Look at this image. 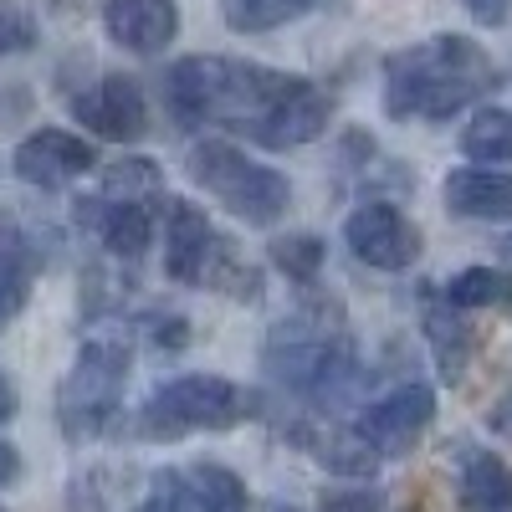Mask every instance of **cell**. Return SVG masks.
I'll return each mask as SVG.
<instances>
[{
    "mask_svg": "<svg viewBox=\"0 0 512 512\" xmlns=\"http://www.w3.org/2000/svg\"><path fill=\"white\" fill-rule=\"evenodd\" d=\"M164 103L180 128L216 123L262 149H297L313 144L328 118L333 98L313 77H292L262 62L236 57H185L164 72Z\"/></svg>",
    "mask_w": 512,
    "mask_h": 512,
    "instance_id": "cell-1",
    "label": "cell"
},
{
    "mask_svg": "<svg viewBox=\"0 0 512 512\" xmlns=\"http://www.w3.org/2000/svg\"><path fill=\"white\" fill-rule=\"evenodd\" d=\"M497 88V62L472 36H431L384 62V108L390 118H451Z\"/></svg>",
    "mask_w": 512,
    "mask_h": 512,
    "instance_id": "cell-2",
    "label": "cell"
},
{
    "mask_svg": "<svg viewBox=\"0 0 512 512\" xmlns=\"http://www.w3.org/2000/svg\"><path fill=\"white\" fill-rule=\"evenodd\" d=\"M267 374L303 400L318 405L338 400L359 374L354 338L344 333V313L333 303H318L297 318H282L267 338Z\"/></svg>",
    "mask_w": 512,
    "mask_h": 512,
    "instance_id": "cell-3",
    "label": "cell"
},
{
    "mask_svg": "<svg viewBox=\"0 0 512 512\" xmlns=\"http://www.w3.org/2000/svg\"><path fill=\"white\" fill-rule=\"evenodd\" d=\"M190 180L246 226H272L292 205V185H287L282 169L246 159L226 139H205V144L190 149Z\"/></svg>",
    "mask_w": 512,
    "mask_h": 512,
    "instance_id": "cell-4",
    "label": "cell"
},
{
    "mask_svg": "<svg viewBox=\"0 0 512 512\" xmlns=\"http://www.w3.org/2000/svg\"><path fill=\"white\" fill-rule=\"evenodd\" d=\"M251 415H256V400L241 384H231L221 374H180L144 400L139 436L144 441H180L195 431H231V425H241Z\"/></svg>",
    "mask_w": 512,
    "mask_h": 512,
    "instance_id": "cell-5",
    "label": "cell"
},
{
    "mask_svg": "<svg viewBox=\"0 0 512 512\" xmlns=\"http://www.w3.org/2000/svg\"><path fill=\"white\" fill-rule=\"evenodd\" d=\"M123 384H128V349L118 344V338H93V344H82L77 364L67 369L62 390H57L62 431L72 441L103 436L113 425V415H118Z\"/></svg>",
    "mask_w": 512,
    "mask_h": 512,
    "instance_id": "cell-6",
    "label": "cell"
},
{
    "mask_svg": "<svg viewBox=\"0 0 512 512\" xmlns=\"http://www.w3.org/2000/svg\"><path fill=\"white\" fill-rule=\"evenodd\" d=\"M344 246L374 272H410L425 251V236L400 205L369 200L344 221Z\"/></svg>",
    "mask_w": 512,
    "mask_h": 512,
    "instance_id": "cell-7",
    "label": "cell"
},
{
    "mask_svg": "<svg viewBox=\"0 0 512 512\" xmlns=\"http://www.w3.org/2000/svg\"><path fill=\"white\" fill-rule=\"evenodd\" d=\"M431 420H436V390L431 384H395L390 395L364 405L359 431L379 446V456H410L415 441L431 431Z\"/></svg>",
    "mask_w": 512,
    "mask_h": 512,
    "instance_id": "cell-8",
    "label": "cell"
},
{
    "mask_svg": "<svg viewBox=\"0 0 512 512\" xmlns=\"http://www.w3.org/2000/svg\"><path fill=\"white\" fill-rule=\"evenodd\" d=\"M72 118L88 128L93 139L134 144V139H144V128H149V103H144V88L134 77L108 72L103 82H93L88 93L72 98Z\"/></svg>",
    "mask_w": 512,
    "mask_h": 512,
    "instance_id": "cell-9",
    "label": "cell"
},
{
    "mask_svg": "<svg viewBox=\"0 0 512 512\" xmlns=\"http://www.w3.org/2000/svg\"><path fill=\"white\" fill-rule=\"evenodd\" d=\"M221 246V231L210 226V216L190 200H164V272L180 287H205L210 256Z\"/></svg>",
    "mask_w": 512,
    "mask_h": 512,
    "instance_id": "cell-10",
    "label": "cell"
},
{
    "mask_svg": "<svg viewBox=\"0 0 512 512\" xmlns=\"http://www.w3.org/2000/svg\"><path fill=\"white\" fill-rule=\"evenodd\" d=\"M16 175L36 190H62L72 180H82L98 164V149L88 139L67 134V128H36L31 139L16 144Z\"/></svg>",
    "mask_w": 512,
    "mask_h": 512,
    "instance_id": "cell-11",
    "label": "cell"
},
{
    "mask_svg": "<svg viewBox=\"0 0 512 512\" xmlns=\"http://www.w3.org/2000/svg\"><path fill=\"white\" fill-rule=\"evenodd\" d=\"M77 226L98 236V246H108L123 262H139L144 246L154 241V210L149 200H123V195H82L77 200Z\"/></svg>",
    "mask_w": 512,
    "mask_h": 512,
    "instance_id": "cell-12",
    "label": "cell"
},
{
    "mask_svg": "<svg viewBox=\"0 0 512 512\" xmlns=\"http://www.w3.org/2000/svg\"><path fill=\"white\" fill-rule=\"evenodd\" d=\"M103 26L123 52L154 57L164 52L180 31V6L175 0H108L103 6Z\"/></svg>",
    "mask_w": 512,
    "mask_h": 512,
    "instance_id": "cell-13",
    "label": "cell"
},
{
    "mask_svg": "<svg viewBox=\"0 0 512 512\" xmlns=\"http://www.w3.org/2000/svg\"><path fill=\"white\" fill-rule=\"evenodd\" d=\"M461 313L466 308H456L446 292L441 297L425 292L420 328H425V344H431V359H436V369H441L446 384H461L466 364H472V354H477V333H472V323H466Z\"/></svg>",
    "mask_w": 512,
    "mask_h": 512,
    "instance_id": "cell-14",
    "label": "cell"
},
{
    "mask_svg": "<svg viewBox=\"0 0 512 512\" xmlns=\"http://www.w3.org/2000/svg\"><path fill=\"white\" fill-rule=\"evenodd\" d=\"M313 451L318 466H328L333 477H374L379 472V446L359 431V425H297L292 431Z\"/></svg>",
    "mask_w": 512,
    "mask_h": 512,
    "instance_id": "cell-15",
    "label": "cell"
},
{
    "mask_svg": "<svg viewBox=\"0 0 512 512\" xmlns=\"http://www.w3.org/2000/svg\"><path fill=\"white\" fill-rule=\"evenodd\" d=\"M446 210L461 221H512V175L456 169L446 175Z\"/></svg>",
    "mask_w": 512,
    "mask_h": 512,
    "instance_id": "cell-16",
    "label": "cell"
},
{
    "mask_svg": "<svg viewBox=\"0 0 512 512\" xmlns=\"http://www.w3.org/2000/svg\"><path fill=\"white\" fill-rule=\"evenodd\" d=\"M461 461V512H512V472L497 451L456 446Z\"/></svg>",
    "mask_w": 512,
    "mask_h": 512,
    "instance_id": "cell-17",
    "label": "cell"
},
{
    "mask_svg": "<svg viewBox=\"0 0 512 512\" xmlns=\"http://www.w3.org/2000/svg\"><path fill=\"white\" fill-rule=\"evenodd\" d=\"M36 267H41L36 246H31L21 231H11V226L0 231V328H6V323L26 308Z\"/></svg>",
    "mask_w": 512,
    "mask_h": 512,
    "instance_id": "cell-18",
    "label": "cell"
},
{
    "mask_svg": "<svg viewBox=\"0 0 512 512\" xmlns=\"http://www.w3.org/2000/svg\"><path fill=\"white\" fill-rule=\"evenodd\" d=\"M323 6H333V0H221V16L231 31L256 36V31H277L297 16H313Z\"/></svg>",
    "mask_w": 512,
    "mask_h": 512,
    "instance_id": "cell-19",
    "label": "cell"
},
{
    "mask_svg": "<svg viewBox=\"0 0 512 512\" xmlns=\"http://www.w3.org/2000/svg\"><path fill=\"white\" fill-rule=\"evenodd\" d=\"M461 154L477 164H507L512 159V113L507 108H477L461 128Z\"/></svg>",
    "mask_w": 512,
    "mask_h": 512,
    "instance_id": "cell-20",
    "label": "cell"
},
{
    "mask_svg": "<svg viewBox=\"0 0 512 512\" xmlns=\"http://www.w3.org/2000/svg\"><path fill=\"white\" fill-rule=\"evenodd\" d=\"M134 512H210V507H205V492H200L195 472H169L164 466V472L149 477V492Z\"/></svg>",
    "mask_w": 512,
    "mask_h": 512,
    "instance_id": "cell-21",
    "label": "cell"
},
{
    "mask_svg": "<svg viewBox=\"0 0 512 512\" xmlns=\"http://www.w3.org/2000/svg\"><path fill=\"white\" fill-rule=\"evenodd\" d=\"M272 262L297 287H313L318 272H323V262H328V246H323V236H308V231L303 236H277L272 241Z\"/></svg>",
    "mask_w": 512,
    "mask_h": 512,
    "instance_id": "cell-22",
    "label": "cell"
},
{
    "mask_svg": "<svg viewBox=\"0 0 512 512\" xmlns=\"http://www.w3.org/2000/svg\"><path fill=\"white\" fill-rule=\"evenodd\" d=\"M446 297L456 308H497V303L512 297V287H507V277L497 267H466V272H456L446 282Z\"/></svg>",
    "mask_w": 512,
    "mask_h": 512,
    "instance_id": "cell-23",
    "label": "cell"
},
{
    "mask_svg": "<svg viewBox=\"0 0 512 512\" xmlns=\"http://www.w3.org/2000/svg\"><path fill=\"white\" fill-rule=\"evenodd\" d=\"M200 492H205V507L210 512H251V497H246V482L231 472V466H216V461H195L190 466Z\"/></svg>",
    "mask_w": 512,
    "mask_h": 512,
    "instance_id": "cell-24",
    "label": "cell"
},
{
    "mask_svg": "<svg viewBox=\"0 0 512 512\" xmlns=\"http://www.w3.org/2000/svg\"><path fill=\"white\" fill-rule=\"evenodd\" d=\"M103 190L108 195H123V200H159L164 180H159V164L154 159H118V164H108Z\"/></svg>",
    "mask_w": 512,
    "mask_h": 512,
    "instance_id": "cell-25",
    "label": "cell"
},
{
    "mask_svg": "<svg viewBox=\"0 0 512 512\" xmlns=\"http://www.w3.org/2000/svg\"><path fill=\"white\" fill-rule=\"evenodd\" d=\"M36 47V21L11 6V0H0V57H11V52H31Z\"/></svg>",
    "mask_w": 512,
    "mask_h": 512,
    "instance_id": "cell-26",
    "label": "cell"
},
{
    "mask_svg": "<svg viewBox=\"0 0 512 512\" xmlns=\"http://www.w3.org/2000/svg\"><path fill=\"white\" fill-rule=\"evenodd\" d=\"M323 512H384V502L374 492H323Z\"/></svg>",
    "mask_w": 512,
    "mask_h": 512,
    "instance_id": "cell-27",
    "label": "cell"
},
{
    "mask_svg": "<svg viewBox=\"0 0 512 512\" xmlns=\"http://www.w3.org/2000/svg\"><path fill=\"white\" fill-rule=\"evenodd\" d=\"M466 11L482 26H502V21H512V0H466Z\"/></svg>",
    "mask_w": 512,
    "mask_h": 512,
    "instance_id": "cell-28",
    "label": "cell"
},
{
    "mask_svg": "<svg viewBox=\"0 0 512 512\" xmlns=\"http://www.w3.org/2000/svg\"><path fill=\"white\" fill-rule=\"evenodd\" d=\"M487 425H492V431H497L502 441H512V390H507V395L487 410Z\"/></svg>",
    "mask_w": 512,
    "mask_h": 512,
    "instance_id": "cell-29",
    "label": "cell"
},
{
    "mask_svg": "<svg viewBox=\"0 0 512 512\" xmlns=\"http://www.w3.org/2000/svg\"><path fill=\"white\" fill-rule=\"evenodd\" d=\"M21 477V456H16V446H6V441H0V487H6V482H16Z\"/></svg>",
    "mask_w": 512,
    "mask_h": 512,
    "instance_id": "cell-30",
    "label": "cell"
},
{
    "mask_svg": "<svg viewBox=\"0 0 512 512\" xmlns=\"http://www.w3.org/2000/svg\"><path fill=\"white\" fill-rule=\"evenodd\" d=\"M16 415V384L6 379V374H0V425H6Z\"/></svg>",
    "mask_w": 512,
    "mask_h": 512,
    "instance_id": "cell-31",
    "label": "cell"
},
{
    "mask_svg": "<svg viewBox=\"0 0 512 512\" xmlns=\"http://www.w3.org/2000/svg\"><path fill=\"white\" fill-rule=\"evenodd\" d=\"M277 512H292V507H277Z\"/></svg>",
    "mask_w": 512,
    "mask_h": 512,
    "instance_id": "cell-32",
    "label": "cell"
},
{
    "mask_svg": "<svg viewBox=\"0 0 512 512\" xmlns=\"http://www.w3.org/2000/svg\"><path fill=\"white\" fill-rule=\"evenodd\" d=\"M507 251H512V236H507Z\"/></svg>",
    "mask_w": 512,
    "mask_h": 512,
    "instance_id": "cell-33",
    "label": "cell"
},
{
    "mask_svg": "<svg viewBox=\"0 0 512 512\" xmlns=\"http://www.w3.org/2000/svg\"><path fill=\"white\" fill-rule=\"evenodd\" d=\"M0 512H6V507H0Z\"/></svg>",
    "mask_w": 512,
    "mask_h": 512,
    "instance_id": "cell-34",
    "label": "cell"
}]
</instances>
